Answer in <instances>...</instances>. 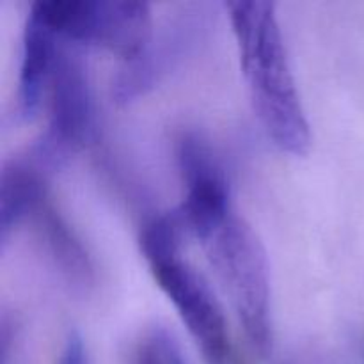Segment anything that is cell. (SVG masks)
Here are the masks:
<instances>
[{
  "label": "cell",
  "mask_w": 364,
  "mask_h": 364,
  "mask_svg": "<svg viewBox=\"0 0 364 364\" xmlns=\"http://www.w3.org/2000/svg\"><path fill=\"white\" fill-rule=\"evenodd\" d=\"M252 107L274 144L302 156L311 144L308 117L295 85L276 4L267 0L228 2Z\"/></svg>",
  "instance_id": "cell-1"
},
{
  "label": "cell",
  "mask_w": 364,
  "mask_h": 364,
  "mask_svg": "<svg viewBox=\"0 0 364 364\" xmlns=\"http://www.w3.org/2000/svg\"><path fill=\"white\" fill-rule=\"evenodd\" d=\"M199 242L233 304L249 343L265 355L272 345L270 279L265 251L258 237L231 210Z\"/></svg>",
  "instance_id": "cell-2"
},
{
  "label": "cell",
  "mask_w": 364,
  "mask_h": 364,
  "mask_svg": "<svg viewBox=\"0 0 364 364\" xmlns=\"http://www.w3.org/2000/svg\"><path fill=\"white\" fill-rule=\"evenodd\" d=\"M32 6L60 39L130 60L153 34L151 6L139 0H38Z\"/></svg>",
  "instance_id": "cell-3"
},
{
  "label": "cell",
  "mask_w": 364,
  "mask_h": 364,
  "mask_svg": "<svg viewBox=\"0 0 364 364\" xmlns=\"http://www.w3.org/2000/svg\"><path fill=\"white\" fill-rule=\"evenodd\" d=\"M48 124L45 134L27 153L46 174L64 166L71 153L85 144L95 132V103L87 70L75 48L60 39L50 75Z\"/></svg>",
  "instance_id": "cell-4"
},
{
  "label": "cell",
  "mask_w": 364,
  "mask_h": 364,
  "mask_svg": "<svg viewBox=\"0 0 364 364\" xmlns=\"http://www.w3.org/2000/svg\"><path fill=\"white\" fill-rule=\"evenodd\" d=\"M160 290L169 297L208 364H233L223 308L205 277L181 258V251L146 259Z\"/></svg>",
  "instance_id": "cell-5"
},
{
  "label": "cell",
  "mask_w": 364,
  "mask_h": 364,
  "mask_svg": "<svg viewBox=\"0 0 364 364\" xmlns=\"http://www.w3.org/2000/svg\"><path fill=\"white\" fill-rule=\"evenodd\" d=\"M212 4H183L166 18L144 48L124 60V66L112 82V96L117 103H130L151 91L169 71L201 43L213 23Z\"/></svg>",
  "instance_id": "cell-6"
},
{
  "label": "cell",
  "mask_w": 364,
  "mask_h": 364,
  "mask_svg": "<svg viewBox=\"0 0 364 364\" xmlns=\"http://www.w3.org/2000/svg\"><path fill=\"white\" fill-rule=\"evenodd\" d=\"M60 38L31 6L23 27L20 78H18V110L23 119H32L46 100L50 75L55 63Z\"/></svg>",
  "instance_id": "cell-7"
},
{
  "label": "cell",
  "mask_w": 364,
  "mask_h": 364,
  "mask_svg": "<svg viewBox=\"0 0 364 364\" xmlns=\"http://www.w3.org/2000/svg\"><path fill=\"white\" fill-rule=\"evenodd\" d=\"M48 174L28 156L4 164L0 176V240L6 244L20 223L32 215L46 198Z\"/></svg>",
  "instance_id": "cell-8"
},
{
  "label": "cell",
  "mask_w": 364,
  "mask_h": 364,
  "mask_svg": "<svg viewBox=\"0 0 364 364\" xmlns=\"http://www.w3.org/2000/svg\"><path fill=\"white\" fill-rule=\"evenodd\" d=\"M38 233L52 256L53 263L60 269V274L77 288H87L92 283V265L80 240L75 237L73 230L59 215L55 206L46 196L32 212Z\"/></svg>",
  "instance_id": "cell-9"
},
{
  "label": "cell",
  "mask_w": 364,
  "mask_h": 364,
  "mask_svg": "<svg viewBox=\"0 0 364 364\" xmlns=\"http://www.w3.org/2000/svg\"><path fill=\"white\" fill-rule=\"evenodd\" d=\"M135 364H187L173 333L155 326L144 333L135 352Z\"/></svg>",
  "instance_id": "cell-10"
},
{
  "label": "cell",
  "mask_w": 364,
  "mask_h": 364,
  "mask_svg": "<svg viewBox=\"0 0 364 364\" xmlns=\"http://www.w3.org/2000/svg\"><path fill=\"white\" fill-rule=\"evenodd\" d=\"M57 364H89L87 354H85L84 343L77 334H71L66 340L63 352H60L59 363Z\"/></svg>",
  "instance_id": "cell-11"
}]
</instances>
